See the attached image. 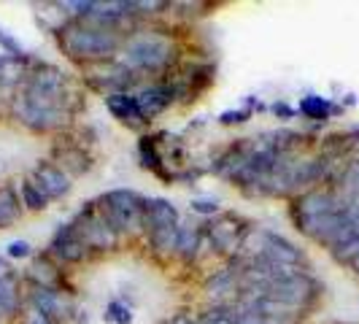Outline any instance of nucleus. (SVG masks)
<instances>
[{
	"label": "nucleus",
	"mask_w": 359,
	"mask_h": 324,
	"mask_svg": "<svg viewBox=\"0 0 359 324\" xmlns=\"http://www.w3.org/2000/svg\"><path fill=\"white\" fill-rule=\"evenodd\" d=\"M65 73L54 65H38L36 71L27 76L25 92L17 100V116L22 125L38 133H49L54 127L65 122Z\"/></svg>",
	"instance_id": "nucleus-1"
},
{
	"label": "nucleus",
	"mask_w": 359,
	"mask_h": 324,
	"mask_svg": "<svg viewBox=\"0 0 359 324\" xmlns=\"http://www.w3.org/2000/svg\"><path fill=\"white\" fill-rule=\"evenodd\" d=\"M57 38L62 52L73 60H108L122 49V41L111 27H97L90 22H68L65 27H60Z\"/></svg>",
	"instance_id": "nucleus-2"
},
{
	"label": "nucleus",
	"mask_w": 359,
	"mask_h": 324,
	"mask_svg": "<svg viewBox=\"0 0 359 324\" xmlns=\"http://www.w3.org/2000/svg\"><path fill=\"white\" fill-rule=\"evenodd\" d=\"M170 41L157 36V33H146L127 41L122 49V68L127 71H160L162 65H168L170 60Z\"/></svg>",
	"instance_id": "nucleus-3"
},
{
	"label": "nucleus",
	"mask_w": 359,
	"mask_h": 324,
	"mask_svg": "<svg viewBox=\"0 0 359 324\" xmlns=\"http://www.w3.org/2000/svg\"><path fill=\"white\" fill-rule=\"evenodd\" d=\"M71 227L90 249L106 252V249H114L119 243V230L114 227V222L108 219L100 203H90L81 214L76 216V222H71Z\"/></svg>",
	"instance_id": "nucleus-4"
},
{
	"label": "nucleus",
	"mask_w": 359,
	"mask_h": 324,
	"mask_svg": "<svg viewBox=\"0 0 359 324\" xmlns=\"http://www.w3.org/2000/svg\"><path fill=\"white\" fill-rule=\"evenodd\" d=\"M103 211L114 222L119 233H135L144 227V205L146 200L133 189H111L100 200Z\"/></svg>",
	"instance_id": "nucleus-5"
},
{
	"label": "nucleus",
	"mask_w": 359,
	"mask_h": 324,
	"mask_svg": "<svg viewBox=\"0 0 359 324\" xmlns=\"http://www.w3.org/2000/svg\"><path fill=\"white\" fill-rule=\"evenodd\" d=\"M246 292L249 295H265V297H270V300H276V303H281V306L287 308H303L316 295V284L297 270V273H287V276L270 281L265 287H252L246 289Z\"/></svg>",
	"instance_id": "nucleus-6"
},
{
	"label": "nucleus",
	"mask_w": 359,
	"mask_h": 324,
	"mask_svg": "<svg viewBox=\"0 0 359 324\" xmlns=\"http://www.w3.org/2000/svg\"><path fill=\"white\" fill-rule=\"evenodd\" d=\"M246 233H249L246 222L235 214L219 216L216 222H211V227H208V238H211V243H214L219 252H233L235 246L246 238Z\"/></svg>",
	"instance_id": "nucleus-7"
},
{
	"label": "nucleus",
	"mask_w": 359,
	"mask_h": 324,
	"mask_svg": "<svg viewBox=\"0 0 359 324\" xmlns=\"http://www.w3.org/2000/svg\"><path fill=\"white\" fill-rule=\"evenodd\" d=\"M33 181L41 187V192L49 200L65 198L71 192V176H68V170L60 168V165H54V162H46V160L38 162L36 168H33Z\"/></svg>",
	"instance_id": "nucleus-8"
},
{
	"label": "nucleus",
	"mask_w": 359,
	"mask_h": 324,
	"mask_svg": "<svg viewBox=\"0 0 359 324\" xmlns=\"http://www.w3.org/2000/svg\"><path fill=\"white\" fill-rule=\"evenodd\" d=\"M338 211V203L330 192H322V189H311L306 195H300L297 203H294V222L303 224V222H311V219H319L324 214H332Z\"/></svg>",
	"instance_id": "nucleus-9"
},
{
	"label": "nucleus",
	"mask_w": 359,
	"mask_h": 324,
	"mask_svg": "<svg viewBox=\"0 0 359 324\" xmlns=\"http://www.w3.org/2000/svg\"><path fill=\"white\" fill-rule=\"evenodd\" d=\"M87 249L90 246L79 238V233L73 230L71 224H65L52 241V254L57 259H62V262H81L87 257Z\"/></svg>",
	"instance_id": "nucleus-10"
},
{
	"label": "nucleus",
	"mask_w": 359,
	"mask_h": 324,
	"mask_svg": "<svg viewBox=\"0 0 359 324\" xmlns=\"http://www.w3.org/2000/svg\"><path fill=\"white\" fill-rule=\"evenodd\" d=\"M179 222V211L170 200L165 198H149L144 205V224L151 230H165V227H176Z\"/></svg>",
	"instance_id": "nucleus-11"
},
{
	"label": "nucleus",
	"mask_w": 359,
	"mask_h": 324,
	"mask_svg": "<svg viewBox=\"0 0 359 324\" xmlns=\"http://www.w3.org/2000/svg\"><path fill=\"white\" fill-rule=\"evenodd\" d=\"M106 108L111 111L114 119H119V122H125V125H141V122H144L135 95L111 92V95H106Z\"/></svg>",
	"instance_id": "nucleus-12"
},
{
	"label": "nucleus",
	"mask_w": 359,
	"mask_h": 324,
	"mask_svg": "<svg viewBox=\"0 0 359 324\" xmlns=\"http://www.w3.org/2000/svg\"><path fill=\"white\" fill-rule=\"evenodd\" d=\"M170 97H173V92L168 90V87H146L141 95H135L144 122L146 119H154L157 114H162L165 108L170 106Z\"/></svg>",
	"instance_id": "nucleus-13"
},
{
	"label": "nucleus",
	"mask_w": 359,
	"mask_h": 324,
	"mask_svg": "<svg viewBox=\"0 0 359 324\" xmlns=\"http://www.w3.org/2000/svg\"><path fill=\"white\" fill-rule=\"evenodd\" d=\"M30 306H36L43 316H49V319H62L65 316V306H62V300H60V295L54 292L52 287H41L36 284L33 292H30Z\"/></svg>",
	"instance_id": "nucleus-14"
},
{
	"label": "nucleus",
	"mask_w": 359,
	"mask_h": 324,
	"mask_svg": "<svg viewBox=\"0 0 359 324\" xmlns=\"http://www.w3.org/2000/svg\"><path fill=\"white\" fill-rule=\"evenodd\" d=\"M22 216V198L17 195L14 187H0V230L14 227Z\"/></svg>",
	"instance_id": "nucleus-15"
},
{
	"label": "nucleus",
	"mask_w": 359,
	"mask_h": 324,
	"mask_svg": "<svg viewBox=\"0 0 359 324\" xmlns=\"http://www.w3.org/2000/svg\"><path fill=\"white\" fill-rule=\"evenodd\" d=\"M19 308V287L14 273L0 276V316H11Z\"/></svg>",
	"instance_id": "nucleus-16"
},
{
	"label": "nucleus",
	"mask_w": 359,
	"mask_h": 324,
	"mask_svg": "<svg viewBox=\"0 0 359 324\" xmlns=\"http://www.w3.org/2000/svg\"><path fill=\"white\" fill-rule=\"evenodd\" d=\"M200 241V230L195 224H187V227H179V241H176V254H179L184 262H189L195 254H198V243Z\"/></svg>",
	"instance_id": "nucleus-17"
},
{
	"label": "nucleus",
	"mask_w": 359,
	"mask_h": 324,
	"mask_svg": "<svg viewBox=\"0 0 359 324\" xmlns=\"http://www.w3.org/2000/svg\"><path fill=\"white\" fill-rule=\"evenodd\" d=\"M19 195H22V205H27L30 211H43L49 203V198L41 192V187L33 179H25L19 184Z\"/></svg>",
	"instance_id": "nucleus-18"
},
{
	"label": "nucleus",
	"mask_w": 359,
	"mask_h": 324,
	"mask_svg": "<svg viewBox=\"0 0 359 324\" xmlns=\"http://www.w3.org/2000/svg\"><path fill=\"white\" fill-rule=\"evenodd\" d=\"M151 246L160 254H173L176 252V241H179V227H165V230H151Z\"/></svg>",
	"instance_id": "nucleus-19"
},
{
	"label": "nucleus",
	"mask_w": 359,
	"mask_h": 324,
	"mask_svg": "<svg viewBox=\"0 0 359 324\" xmlns=\"http://www.w3.org/2000/svg\"><path fill=\"white\" fill-rule=\"evenodd\" d=\"M330 111H332V106L319 95H308V97L300 100V114L308 116V119H327Z\"/></svg>",
	"instance_id": "nucleus-20"
},
{
	"label": "nucleus",
	"mask_w": 359,
	"mask_h": 324,
	"mask_svg": "<svg viewBox=\"0 0 359 324\" xmlns=\"http://www.w3.org/2000/svg\"><path fill=\"white\" fill-rule=\"evenodd\" d=\"M22 76L19 57H0V87H14Z\"/></svg>",
	"instance_id": "nucleus-21"
},
{
	"label": "nucleus",
	"mask_w": 359,
	"mask_h": 324,
	"mask_svg": "<svg viewBox=\"0 0 359 324\" xmlns=\"http://www.w3.org/2000/svg\"><path fill=\"white\" fill-rule=\"evenodd\" d=\"M235 278H238V270H233V268H227L224 273H219L214 281L208 284V295L222 297V295H227V292H235Z\"/></svg>",
	"instance_id": "nucleus-22"
},
{
	"label": "nucleus",
	"mask_w": 359,
	"mask_h": 324,
	"mask_svg": "<svg viewBox=\"0 0 359 324\" xmlns=\"http://www.w3.org/2000/svg\"><path fill=\"white\" fill-rule=\"evenodd\" d=\"M106 322L111 324H133V308L122 300H111L106 306Z\"/></svg>",
	"instance_id": "nucleus-23"
},
{
	"label": "nucleus",
	"mask_w": 359,
	"mask_h": 324,
	"mask_svg": "<svg viewBox=\"0 0 359 324\" xmlns=\"http://www.w3.org/2000/svg\"><path fill=\"white\" fill-rule=\"evenodd\" d=\"M203 324H238L235 319V308H211L205 316H203Z\"/></svg>",
	"instance_id": "nucleus-24"
},
{
	"label": "nucleus",
	"mask_w": 359,
	"mask_h": 324,
	"mask_svg": "<svg viewBox=\"0 0 359 324\" xmlns=\"http://www.w3.org/2000/svg\"><path fill=\"white\" fill-rule=\"evenodd\" d=\"M141 160H144L146 168H154V170H160V154H157L154 138H144V141H141Z\"/></svg>",
	"instance_id": "nucleus-25"
},
{
	"label": "nucleus",
	"mask_w": 359,
	"mask_h": 324,
	"mask_svg": "<svg viewBox=\"0 0 359 324\" xmlns=\"http://www.w3.org/2000/svg\"><path fill=\"white\" fill-rule=\"evenodd\" d=\"M0 46L8 52V57H19V60H22V54H25V49H22V46H19L17 41L8 36L6 30H0Z\"/></svg>",
	"instance_id": "nucleus-26"
},
{
	"label": "nucleus",
	"mask_w": 359,
	"mask_h": 324,
	"mask_svg": "<svg viewBox=\"0 0 359 324\" xmlns=\"http://www.w3.org/2000/svg\"><path fill=\"white\" fill-rule=\"evenodd\" d=\"M22 322H25V324H54L52 319H49V316H43L36 306H30L25 313H22Z\"/></svg>",
	"instance_id": "nucleus-27"
},
{
	"label": "nucleus",
	"mask_w": 359,
	"mask_h": 324,
	"mask_svg": "<svg viewBox=\"0 0 359 324\" xmlns=\"http://www.w3.org/2000/svg\"><path fill=\"white\" fill-rule=\"evenodd\" d=\"M8 257H14V259L30 257V243H27V241H11V243H8Z\"/></svg>",
	"instance_id": "nucleus-28"
},
{
	"label": "nucleus",
	"mask_w": 359,
	"mask_h": 324,
	"mask_svg": "<svg viewBox=\"0 0 359 324\" xmlns=\"http://www.w3.org/2000/svg\"><path fill=\"white\" fill-rule=\"evenodd\" d=\"M192 211L203 216H211L219 211V205H216V200H192Z\"/></svg>",
	"instance_id": "nucleus-29"
},
{
	"label": "nucleus",
	"mask_w": 359,
	"mask_h": 324,
	"mask_svg": "<svg viewBox=\"0 0 359 324\" xmlns=\"http://www.w3.org/2000/svg\"><path fill=\"white\" fill-rule=\"evenodd\" d=\"M246 116H249V111H227V114H222V122H224V125L246 122Z\"/></svg>",
	"instance_id": "nucleus-30"
},
{
	"label": "nucleus",
	"mask_w": 359,
	"mask_h": 324,
	"mask_svg": "<svg viewBox=\"0 0 359 324\" xmlns=\"http://www.w3.org/2000/svg\"><path fill=\"white\" fill-rule=\"evenodd\" d=\"M273 111H276V116H281V119H289V116H294V111H292L287 103H276V106H273Z\"/></svg>",
	"instance_id": "nucleus-31"
},
{
	"label": "nucleus",
	"mask_w": 359,
	"mask_h": 324,
	"mask_svg": "<svg viewBox=\"0 0 359 324\" xmlns=\"http://www.w3.org/2000/svg\"><path fill=\"white\" fill-rule=\"evenodd\" d=\"M170 324H198V322H195L189 313H184V311H181V313H176V316L170 319Z\"/></svg>",
	"instance_id": "nucleus-32"
},
{
	"label": "nucleus",
	"mask_w": 359,
	"mask_h": 324,
	"mask_svg": "<svg viewBox=\"0 0 359 324\" xmlns=\"http://www.w3.org/2000/svg\"><path fill=\"white\" fill-rule=\"evenodd\" d=\"M0 268H3V259H0Z\"/></svg>",
	"instance_id": "nucleus-33"
}]
</instances>
